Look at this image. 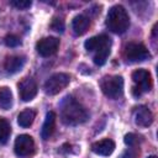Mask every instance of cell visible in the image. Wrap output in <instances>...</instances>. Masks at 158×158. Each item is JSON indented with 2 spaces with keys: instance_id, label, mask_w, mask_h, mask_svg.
<instances>
[{
  "instance_id": "9c48e42d",
  "label": "cell",
  "mask_w": 158,
  "mask_h": 158,
  "mask_svg": "<svg viewBox=\"0 0 158 158\" xmlns=\"http://www.w3.org/2000/svg\"><path fill=\"white\" fill-rule=\"evenodd\" d=\"M59 40L56 37H44L36 43V51L42 57H49L58 51Z\"/></svg>"
},
{
  "instance_id": "7402d4cb",
  "label": "cell",
  "mask_w": 158,
  "mask_h": 158,
  "mask_svg": "<svg viewBox=\"0 0 158 158\" xmlns=\"http://www.w3.org/2000/svg\"><path fill=\"white\" fill-rule=\"evenodd\" d=\"M51 28L57 32H63L64 31V21L62 19H57V17L53 19L51 22Z\"/></svg>"
},
{
  "instance_id": "ffe728a7",
  "label": "cell",
  "mask_w": 158,
  "mask_h": 158,
  "mask_svg": "<svg viewBox=\"0 0 158 158\" xmlns=\"http://www.w3.org/2000/svg\"><path fill=\"white\" fill-rule=\"evenodd\" d=\"M10 4L12 6H15L16 9L26 10L32 5V1H30V0H12V1H10Z\"/></svg>"
},
{
  "instance_id": "ba28073f",
  "label": "cell",
  "mask_w": 158,
  "mask_h": 158,
  "mask_svg": "<svg viewBox=\"0 0 158 158\" xmlns=\"http://www.w3.org/2000/svg\"><path fill=\"white\" fill-rule=\"evenodd\" d=\"M14 149L19 157H28L35 152V141L30 135H20L15 139Z\"/></svg>"
},
{
  "instance_id": "4fadbf2b",
  "label": "cell",
  "mask_w": 158,
  "mask_h": 158,
  "mask_svg": "<svg viewBox=\"0 0 158 158\" xmlns=\"http://www.w3.org/2000/svg\"><path fill=\"white\" fill-rule=\"evenodd\" d=\"M90 27V19L84 15H77L72 21V28L75 35H84Z\"/></svg>"
},
{
  "instance_id": "8fae6325",
  "label": "cell",
  "mask_w": 158,
  "mask_h": 158,
  "mask_svg": "<svg viewBox=\"0 0 158 158\" xmlns=\"http://www.w3.org/2000/svg\"><path fill=\"white\" fill-rule=\"evenodd\" d=\"M133 116H135L136 125L137 126H141V127H148L153 122V114L146 106H138V107H136V110L133 112Z\"/></svg>"
},
{
  "instance_id": "3957f363",
  "label": "cell",
  "mask_w": 158,
  "mask_h": 158,
  "mask_svg": "<svg viewBox=\"0 0 158 158\" xmlns=\"http://www.w3.org/2000/svg\"><path fill=\"white\" fill-rule=\"evenodd\" d=\"M106 26L114 33H123L130 26V17L127 11L121 5H114L106 16Z\"/></svg>"
},
{
  "instance_id": "cb8c5ba5",
  "label": "cell",
  "mask_w": 158,
  "mask_h": 158,
  "mask_svg": "<svg viewBox=\"0 0 158 158\" xmlns=\"http://www.w3.org/2000/svg\"><path fill=\"white\" fill-rule=\"evenodd\" d=\"M148 158H157L156 156H151V157H148Z\"/></svg>"
},
{
  "instance_id": "6da1fadb",
  "label": "cell",
  "mask_w": 158,
  "mask_h": 158,
  "mask_svg": "<svg viewBox=\"0 0 158 158\" xmlns=\"http://www.w3.org/2000/svg\"><path fill=\"white\" fill-rule=\"evenodd\" d=\"M60 117L65 125L75 126V125H79L86 121L88 112L75 99L67 96L62 104Z\"/></svg>"
},
{
  "instance_id": "d6986e66",
  "label": "cell",
  "mask_w": 158,
  "mask_h": 158,
  "mask_svg": "<svg viewBox=\"0 0 158 158\" xmlns=\"http://www.w3.org/2000/svg\"><path fill=\"white\" fill-rule=\"evenodd\" d=\"M139 153L141 151L138 146H130V148H127L122 154V158H138Z\"/></svg>"
},
{
  "instance_id": "8992f818",
  "label": "cell",
  "mask_w": 158,
  "mask_h": 158,
  "mask_svg": "<svg viewBox=\"0 0 158 158\" xmlns=\"http://www.w3.org/2000/svg\"><path fill=\"white\" fill-rule=\"evenodd\" d=\"M70 81V77L67 73H56L51 75L44 83V93L47 95H56L60 93Z\"/></svg>"
},
{
  "instance_id": "7c38bea8",
  "label": "cell",
  "mask_w": 158,
  "mask_h": 158,
  "mask_svg": "<svg viewBox=\"0 0 158 158\" xmlns=\"http://www.w3.org/2000/svg\"><path fill=\"white\" fill-rule=\"evenodd\" d=\"M91 151L99 156H110L114 151H115V142L110 138H104V139H100L95 143H93L91 146Z\"/></svg>"
},
{
  "instance_id": "52a82bcc",
  "label": "cell",
  "mask_w": 158,
  "mask_h": 158,
  "mask_svg": "<svg viewBox=\"0 0 158 158\" xmlns=\"http://www.w3.org/2000/svg\"><path fill=\"white\" fill-rule=\"evenodd\" d=\"M132 80L136 84V86H133V93L135 95H141L142 93L149 91L152 89L153 81H152V77L151 73L146 69H137L132 73Z\"/></svg>"
},
{
  "instance_id": "30bf717a",
  "label": "cell",
  "mask_w": 158,
  "mask_h": 158,
  "mask_svg": "<svg viewBox=\"0 0 158 158\" xmlns=\"http://www.w3.org/2000/svg\"><path fill=\"white\" fill-rule=\"evenodd\" d=\"M17 88H19L20 98H21V100H23V101H30V100H32V99L36 96L37 90H38L36 81H35L32 78H30V77H26V78L21 79V81L19 83Z\"/></svg>"
},
{
  "instance_id": "44dd1931",
  "label": "cell",
  "mask_w": 158,
  "mask_h": 158,
  "mask_svg": "<svg viewBox=\"0 0 158 158\" xmlns=\"http://www.w3.org/2000/svg\"><path fill=\"white\" fill-rule=\"evenodd\" d=\"M125 143L130 147V146H138V143H139V137L137 136V135H135V133H127L126 136H125Z\"/></svg>"
},
{
  "instance_id": "5bb4252c",
  "label": "cell",
  "mask_w": 158,
  "mask_h": 158,
  "mask_svg": "<svg viewBox=\"0 0 158 158\" xmlns=\"http://www.w3.org/2000/svg\"><path fill=\"white\" fill-rule=\"evenodd\" d=\"M25 62H26V58L23 56H10L5 59L4 68L7 73H16L21 70Z\"/></svg>"
},
{
  "instance_id": "e0dca14e",
  "label": "cell",
  "mask_w": 158,
  "mask_h": 158,
  "mask_svg": "<svg viewBox=\"0 0 158 158\" xmlns=\"http://www.w3.org/2000/svg\"><path fill=\"white\" fill-rule=\"evenodd\" d=\"M12 106V93L7 86L0 88V109L9 110Z\"/></svg>"
},
{
  "instance_id": "9a60e30c",
  "label": "cell",
  "mask_w": 158,
  "mask_h": 158,
  "mask_svg": "<svg viewBox=\"0 0 158 158\" xmlns=\"http://www.w3.org/2000/svg\"><path fill=\"white\" fill-rule=\"evenodd\" d=\"M56 114L53 111H49L47 112L46 115V120L43 122V126H42V131H41V136L43 139H48L53 132H54V127H56Z\"/></svg>"
},
{
  "instance_id": "ac0fdd59",
  "label": "cell",
  "mask_w": 158,
  "mask_h": 158,
  "mask_svg": "<svg viewBox=\"0 0 158 158\" xmlns=\"http://www.w3.org/2000/svg\"><path fill=\"white\" fill-rule=\"evenodd\" d=\"M10 133H11L10 123H9L5 118L0 117V142H1V143H5V142L7 141Z\"/></svg>"
},
{
  "instance_id": "5b68a950",
  "label": "cell",
  "mask_w": 158,
  "mask_h": 158,
  "mask_svg": "<svg viewBox=\"0 0 158 158\" xmlns=\"http://www.w3.org/2000/svg\"><path fill=\"white\" fill-rule=\"evenodd\" d=\"M123 57L127 62L135 63V62H142V60L148 59L151 57V54L144 44L131 42V43L126 44V47L123 49Z\"/></svg>"
},
{
  "instance_id": "7a4b0ae2",
  "label": "cell",
  "mask_w": 158,
  "mask_h": 158,
  "mask_svg": "<svg viewBox=\"0 0 158 158\" xmlns=\"http://www.w3.org/2000/svg\"><path fill=\"white\" fill-rule=\"evenodd\" d=\"M84 47L88 52H93V60L98 65L105 64L111 48V40L106 35H99L85 41Z\"/></svg>"
},
{
  "instance_id": "603a6c76",
  "label": "cell",
  "mask_w": 158,
  "mask_h": 158,
  "mask_svg": "<svg viewBox=\"0 0 158 158\" xmlns=\"http://www.w3.org/2000/svg\"><path fill=\"white\" fill-rule=\"evenodd\" d=\"M20 43H21V41L16 35H7L5 37V44L9 46V47H16Z\"/></svg>"
},
{
  "instance_id": "2e32d148",
  "label": "cell",
  "mask_w": 158,
  "mask_h": 158,
  "mask_svg": "<svg viewBox=\"0 0 158 158\" xmlns=\"http://www.w3.org/2000/svg\"><path fill=\"white\" fill-rule=\"evenodd\" d=\"M36 117V112L31 109H26L21 111L17 116V123L21 127H30L33 123V120Z\"/></svg>"
},
{
  "instance_id": "277c9868",
  "label": "cell",
  "mask_w": 158,
  "mask_h": 158,
  "mask_svg": "<svg viewBox=\"0 0 158 158\" xmlns=\"http://www.w3.org/2000/svg\"><path fill=\"white\" fill-rule=\"evenodd\" d=\"M102 93L111 99H118L123 94V78L121 75H106L100 80Z\"/></svg>"
}]
</instances>
